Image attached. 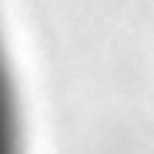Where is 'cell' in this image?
Wrapping results in <instances>:
<instances>
[{"label": "cell", "mask_w": 154, "mask_h": 154, "mask_svg": "<svg viewBox=\"0 0 154 154\" xmlns=\"http://www.w3.org/2000/svg\"><path fill=\"white\" fill-rule=\"evenodd\" d=\"M0 154H19L14 92H11V81H8V70H5L3 54H0Z\"/></svg>", "instance_id": "obj_1"}]
</instances>
